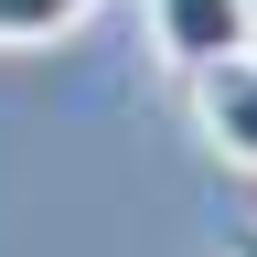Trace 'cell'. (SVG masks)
Masks as SVG:
<instances>
[{"mask_svg": "<svg viewBox=\"0 0 257 257\" xmlns=\"http://www.w3.org/2000/svg\"><path fill=\"white\" fill-rule=\"evenodd\" d=\"M182 96H193V128H204V150L225 172H257V54H225L204 75H182Z\"/></svg>", "mask_w": 257, "mask_h": 257, "instance_id": "7a4b0ae2", "label": "cell"}, {"mask_svg": "<svg viewBox=\"0 0 257 257\" xmlns=\"http://www.w3.org/2000/svg\"><path fill=\"white\" fill-rule=\"evenodd\" d=\"M86 11H96V0H0V43H11V54L22 43H64Z\"/></svg>", "mask_w": 257, "mask_h": 257, "instance_id": "3957f363", "label": "cell"}, {"mask_svg": "<svg viewBox=\"0 0 257 257\" xmlns=\"http://www.w3.org/2000/svg\"><path fill=\"white\" fill-rule=\"evenodd\" d=\"M225 257H257V225H225Z\"/></svg>", "mask_w": 257, "mask_h": 257, "instance_id": "277c9868", "label": "cell"}, {"mask_svg": "<svg viewBox=\"0 0 257 257\" xmlns=\"http://www.w3.org/2000/svg\"><path fill=\"white\" fill-rule=\"evenodd\" d=\"M150 54L172 75H204L225 54H257V0H150Z\"/></svg>", "mask_w": 257, "mask_h": 257, "instance_id": "6da1fadb", "label": "cell"}]
</instances>
